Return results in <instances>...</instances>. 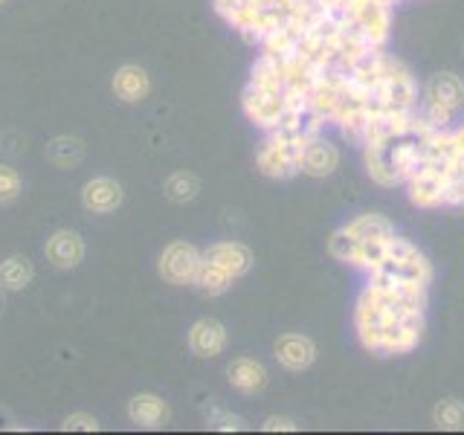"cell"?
<instances>
[{
  "label": "cell",
  "mask_w": 464,
  "mask_h": 435,
  "mask_svg": "<svg viewBox=\"0 0 464 435\" xmlns=\"http://www.w3.org/2000/svg\"><path fill=\"white\" fill-rule=\"evenodd\" d=\"M35 279V267L26 256L14 253L0 261V290H24Z\"/></svg>",
  "instance_id": "cell-19"
},
{
  "label": "cell",
  "mask_w": 464,
  "mask_h": 435,
  "mask_svg": "<svg viewBox=\"0 0 464 435\" xmlns=\"http://www.w3.org/2000/svg\"><path fill=\"white\" fill-rule=\"evenodd\" d=\"M24 192V180L21 174L14 171L12 166H0V207H6V203H14Z\"/></svg>",
  "instance_id": "cell-25"
},
{
  "label": "cell",
  "mask_w": 464,
  "mask_h": 435,
  "mask_svg": "<svg viewBox=\"0 0 464 435\" xmlns=\"http://www.w3.org/2000/svg\"><path fill=\"white\" fill-rule=\"evenodd\" d=\"M67 432H96L99 430V420H96V415H91V412H72V415H67L64 418V424H62Z\"/></svg>",
  "instance_id": "cell-26"
},
{
  "label": "cell",
  "mask_w": 464,
  "mask_h": 435,
  "mask_svg": "<svg viewBox=\"0 0 464 435\" xmlns=\"http://www.w3.org/2000/svg\"><path fill=\"white\" fill-rule=\"evenodd\" d=\"M227 381L229 386L241 392V395H258L267 386L270 374L265 369V362H258L253 357H236L227 366Z\"/></svg>",
  "instance_id": "cell-15"
},
{
  "label": "cell",
  "mask_w": 464,
  "mask_h": 435,
  "mask_svg": "<svg viewBox=\"0 0 464 435\" xmlns=\"http://www.w3.org/2000/svg\"><path fill=\"white\" fill-rule=\"evenodd\" d=\"M47 157H50V163L58 169H72L84 157V142L76 137H55L47 145Z\"/></svg>",
  "instance_id": "cell-21"
},
{
  "label": "cell",
  "mask_w": 464,
  "mask_h": 435,
  "mask_svg": "<svg viewBox=\"0 0 464 435\" xmlns=\"http://www.w3.org/2000/svg\"><path fill=\"white\" fill-rule=\"evenodd\" d=\"M169 403L154 392H140L128 401V418L140 430H160L169 424Z\"/></svg>",
  "instance_id": "cell-14"
},
{
  "label": "cell",
  "mask_w": 464,
  "mask_h": 435,
  "mask_svg": "<svg viewBox=\"0 0 464 435\" xmlns=\"http://www.w3.org/2000/svg\"><path fill=\"white\" fill-rule=\"evenodd\" d=\"M340 169V149L334 145L325 134L311 137L308 145H304V154H302V174L308 178H331L334 171Z\"/></svg>",
  "instance_id": "cell-11"
},
{
  "label": "cell",
  "mask_w": 464,
  "mask_h": 435,
  "mask_svg": "<svg viewBox=\"0 0 464 435\" xmlns=\"http://www.w3.org/2000/svg\"><path fill=\"white\" fill-rule=\"evenodd\" d=\"M432 420H435V427L447 430V432L464 430V401H459V398H444L441 403H435Z\"/></svg>",
  "instance_id": "cell-23"
},
{
  "label": "cell",
  "mask_w": 464,
  "mask_h": 435,
  "mask_svg": "<svg viewBox=\"0 0 464 435\" xmlns=\"http://www.w3.org/2000/svg\"><path fill=\"white\" fill-rule=\"evenodd\" d=\"M203 258L212 261V265H218L221 270H227L232 279H241V276H246L253 270V250L241 241H218L212 244L209 250H203Z\"/></svg>",
  "instance_id": "cell-12"
},
{
  "label": "cell",
  "mask_w": 464,
  "mask_h": 435,
  "mask_svg": "<svg viewBox=\"0 0 464 435\" xmlns=\"http://www.w3.org/2000/svg\"><path fill=\"white\" fill-rule=\"evenodd\" d=\"M464 111V82L456 72H435L420 91L418 113L439 130L456 128L459 113Z\"/></svg>",
  "instance_id": "cell-2"
},
{
  "label": "cell",
  "mask_w": 464,
  "mask_h": 435,
  "mask_svg": "<svg viewBox=\"0 0 464 435\" xmlns=\"http://www.w3.org/2000/svg\"><path fill=\"white\" fill-rule=\"evenodd\" d=\"M343 229L352 238H357V241H366V238H392V236H395V224H392L389 218L381 215V212H362V215L354 218V221H348Z\"/></svg>",
  "instance_id": "cell-18"
},
{
  "label": "cell",
  "mask_w": 464,
  "mask_h": 435,
  "mask_svg": "<svg viewBox=\"0 0 464 435\" xmlns=\"http://www.w3.org/2000/svg\"><path fill=\"white\" fill-rule=\"evenodd\" d=\"M427 290L430 285L383 267L369 273L354 304L357 343L381 357L412 354L424 337Z\"/></svg>",
  "instance_id": "cell-1"
},
{
  "label": "cell",
  "mask_w": 464,
  "mask_h": 435,
  "mask_svg": "<svg viewBox=\"0 0 464 435\" xmlns=\"http://www.w3.org/2000/svg\"><path fill=\"white\" fill-rule=\"evenodd\" d=\"M345 4H348V0H319V6H323L328 14H340Z\"/></svg>",
  "instance_id": "cell-31"
},
{
  "label": "cell",
  "mask_w": 464,
  "mask_h": 435,
  "mask_svg": "<svg viewBox=\"0 0 464 435\" xmlns=\"http://www.w3.org/2000/svg\"><path fill=\"white\" fill-rule=\"evenodd\" d=\"M203 415H207L209 430H218V432H241L244 430V418L232 415L229 410H224V406H218V403H209L207 410H203Z\"/></svg>",
  "instance_id": "cell-24"
},
{
  "label": "cell",
  "mask_w": 464,
  "mask_h": 435,
  "mask_svg": "<svg viewBox=\"0 0 464 435\" xmlns=\"http://www.w3.org/2000/svg\"><path fill=\"white\" fill-rule=\"evenodd\" d=\"M224 348H227V328L224 323H218V319L203 316L188 328V352L195 357L209 360V357L224 354Z\"/></svg>",
  "instance_id": "cell-13"
},
{
  "label": "cell",
  "mask_w": 464,
  "mask_h": 435,
  "mask_svg": "<svg viewBox=\"0 0 464 435\" xmlns=\"http://www.w3.org/2000/svg\"><path fill=\"white\" fill-rule=\"evenodd\" d=\"M256 91L265 93H285V70H282V58H273L267 53H258L256 62L250 67V82H246Z\"/></svg>",
  "instance_id": "cell-17"
},
{
  "label": "cell",
  "mask_w": 464,
  "mask_h": 435,
  "mask_svg": "<svg viewBox=\"0 0 464 435\" xmlns=\"http://www.w3.org/2000/svg\"><path fill=\"white\" fill-rule=\"evenodd\" d=\"M232 282H236V279H232L227 270H221L218 265H212V261L203 258V265L198 270V279H195V287L200 290V294H207V296H221L232 287Z\"/></svg>",
  "instance_id": "cell-20"
},
{
  "label": "cell",
  "mask_w": 464,
  "mask_h": 435,
  "mask_svg": "<svg viewBox=\"0 0 464 435\" xmlns=\"http://www.w3.org/2000/svg\"><path fill=\"white\" fill-rule=\"evenodd\" d=\"M308 134H282L267 130L256 151V169L270 180H290L302 174V154L308 145Z\"/></svg>",
  "instance_id": "cell-3"
},
{
  "label": "cell",
  "mask_w": 464,
  "mask_h": 435,
  "mask_svg": "<svg viewBox=\"0 0 464 435\" xmlns=\"http://www.w3.org/2000/svg\"><path fill=\"white\" fill-rule=\"evenodd\" d=\"M273 354H276V360H279L282 369L304 372V369H311L314 360H316V343L308 337V334L287 331V334H282L279 340H276Z\"/></svg>",
  "instance_id": "cell-8"
},
{
  "label": "cell",
  "mask_w": 464,
  "mask_h": 435,
  "mask_svg": "<svg viewBox=\"0 0 464 435\" xmlns=\"http://www.w3.org/2000/svg\"><path fill=\"white\" fill-rule=\"evenodd\" d=\"M84 238L76 229H55L44 244V256L58 270H76L84 261Z\"/></svg>",
  "instance_id": "cell-9"
},
{
  "label": "cell",
  "mask_w": 464,
  "mask_h": 435,
  "mask_svg": "<svg viewBox=\"0 0 464 435\" xmlns=\"http://www.w3.org/2000/svg\"><path fill=\"white\" fill-rule=\"evenodd\" d=\"M200 265H203V253L192 241H171L157 258V273L166 285L186 287L195 285Z\"/></svg>",
  "instance_id": "cell-5"
},
{
  "label": "cell",
  "mask_w": 464,
  "mask_h": 435,
  "mask_svg": "<svg viewBox=\"0 0 464 435\" xmlns=\"http://www.w3.org/2000/svg\"><path fill=\"white\" fill-rule=\"evenodd\" d=\"M246 4L261 6V9H276V0H246ZM279 14H282V12H279Z\"/></svg>",
  "instance_id": "cell-32"
},
{
  "label": "cell",
  "mask_w": 464,
  "mask_h": 435,
  "mask_svg": "<svg viewBox=\"0 0 464 435\" xmlns=\"http://www.w3.org/2000/svg\"><path fill=\"white\" fill-rule=\"evenodd\" d=\"M386 4H392V6H398V4H401V0H386Z\"/></svg>",
  "instance_id": "cell-33"
},
{
  "label": "cell",
  "mask_w": 464,
  "mask_h": 435,
  "mask_svg": "<svg viewBox=\"0 0 464 435\" xmlns=\"http://www.w3.org/2000/svg\"><path fill=\"white\" fill-rule=\"evenodd\" d=\"M241 4H244V0H212V9H215L218 18H221V14H227L229 9H236Z\"/></svg>",
  "instance_id": "cell-29"
},
{
  "label": "cell",
  "mask_w": 464,
  "mask_h": 435,
  "mask_svg": "<svg viewBox=\"0 0 464 435\" xmlns=\"http://www.w3.org/2000/svg\"><path fill=\"white\" fill-rule=\"evenodd\" d=\"M447 207H450V209H464V169H461V171H456L453 178H450Z\"/></svg>",
  "instance_id": "cell-27"
},
{
  "label": "cell",
  "mask_w": 464,
  "mask_h": 435,
  "mask_svg": "<svg viewBox=\"0 0 464 435\" xmlns=\"http://www.w3.org/2000/svg\"><path fill=\"white\" fill-rule=\"evenodd\" d=\"M403 186H406V198H410V203L418 209L432 212V209L447 207L450 174L444 169H439V166L424 163Z\"/></svg>",
  "instance_id": "cell-6"
},
{
  "label": "cell",
  "mask_w": 464,
  "mask_h": 435,
  "mask_svg": "<svg viewBox=\"0 0 464 435\" xmlns=\"http://www.w3.org/2000/svg\"><path fill=\"white\" fill-rule=\"evenodd\" d=\"M4 4H6V0H0V6H4Z\"/></svg>",
  "instance_id": "cell-34"
},
{
  "label": "cell",
  "mask_w": 464,
  "mask_h": 435,
  "mask_svg": "<svg viewBox=\"0 0 464 435\" xmlns=\"http://www.w3.org/2000/svg\"><path fill=\"white\" fill-rule=\"evenodd\" d=\"M392 12L395 6L386 0H348L337 18L374 50H386L392 35Z\"/></svg>",
  "instance_id": "cell-4"
},
{
  "label": "cell",
  "mask_w": 464,
  "mask_h": 435,
  "mask_svg": "<svg viewBox=\"0 0 464 435\" xmlns=\"http://www.w3.org/2000/svg\"><path fill=\"white\" fill-rule=\"evenodd\" d=\"M163 192L171 203H192L200 192V180L192 171H174L163 183Z\"/></svg>",
  "instance_id": "cell-22"
},
{
  "label": "cell",
  "mask_w": 464,
  "mask_h": 435,
  "mask_svg": "<svg viewBox=\"0 0 464 435\" xmlns=\"http://www.w3.org/2000/svg\"><path fill=\"white\" fill-rule=\"evenodd\" d=\"M122 183L113 178H93L82 186V207L93 215H111L122 207Z\"/></svg>",
  "instance_id": "cell-10"
},
{
  "label": "cell",
  "mask_w": 464,
  "mask_h": 435,
  "mask_svg": "<svg viewBox=\"0 0 464 435\" xmlns=\"http://www.w3.org/2000/svg\"><path fill=\"white\" fill-rule=\"evenodd\" d=\"M261 430H265V432H296L299 424L294 418H285V415H267L265 424H261Z\"/></svg>",
  "instance_id": "cell-28"
},
{
  "label": "cell",
  "mask_w": 464,
  "mask_h": 435,
  "mask_svg": "<svg viewBox=\"0 0 464 435\" xmlns=\"http://www.w3.org/2000/svg\"><path fill=\"white\" fill-rule=\"evenodd\" d=\"M450 134H453V145H456V151L464 157V122L456 125V128H450Z\"/></svg>",
  "instance_id": "cell-30"
},
{
  "label": "cell",
  "mask_w": 464,
  "mask_h": 435,
  "mask_svg": "<svg viewBox=\"0 0 464 435\" xmlns=\"http://www.w3.org/2000/svg\"><path fill=\"white\" fill-rule=\"evenodd\" d=\"M287 108V96L285 93H265V91H256V87L246 84L244 93H241V111L244 116L250 120L258 130H276L285 116Z\"/></svg>",
  "instance_id": "cell-7"
},
{
  "label": "cell",
  "mask_w": 464,
  "mask_h": 435,
  "mask_svg": "<svg viewBox=\"0 0 464 435\" xmlns=\"http://www.w3.org/2000/svg\"><path fill=\"white\" fill-rule=\"evenodd\" d=\"M113 93L120 102H125V105H137V102L149 99L151 93V76L145 72L140 64H125L113 72Z\"/></svg>",
  "instance_id": "cell-16"
}]
</instances>
